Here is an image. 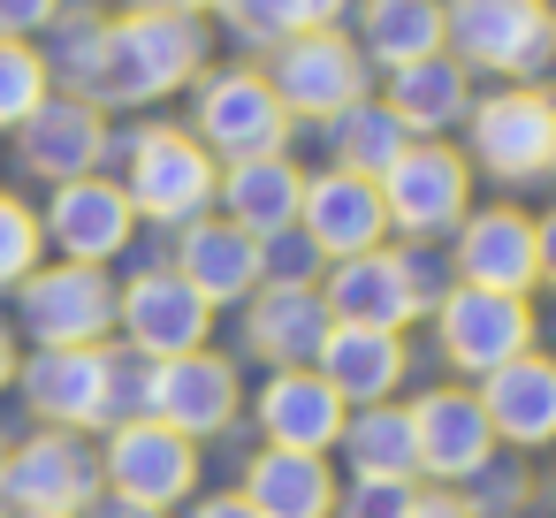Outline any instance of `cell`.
Listing matches in <instances>:
<instances>
[{
    "label": "cell",
    "instance_id": "1",
    "mask_svg": "<svg viewBox=\"0 0 556 518\" xmlns=\"http://www.w3.org/2000/svg\"><path fill=\"white\" fill-rule=\"evenodd\" d=\"M206 70V24L199 16H115L100 39V77H92V108H153L184 85H199Z\"/></svg>",
    "mask_w": 556,
    "mask_h": 518
},
{
    "label": "cell",
    "instance_id": "2",
    "mask_svg": "<svg viewBox=\"0 0 556 518\" xmlns=\"http://www.w3.org/2000/svg\"><path fill=\"white\" fill-rule=\"evenodd\" d=\"M442 54L503 85H541L556 70V9L548 0H442Z\"/></svg>",
    "mask_w": 556,
    "mask_h": 518
},
{
    "label": "cell",
    "instance_id": "3",
    "mask_svg": "<svg viewBox=\"0 0 556 518\" xmlns=\"http://www.w3.org/2000/svg\"><path fill=\"white\" fill-rule=\"evenodd\" d=\"M465 161L495 184H541L556 176V92L541 85H495L465 115Z\"/></svg>",
    "mask_w": 556,
    "mask_h": 518
},
{
    "label": "cell",
    "instance_id": "4",
    "mask_svg": "<svg viewBox=\"0 0 556 518\" xmlns=\"http://www.w3.org/2000/svg\"><path fill=\"white\" fill-rule=\"evenodd\" d=\"M381 214L396 237L412 244H442L457 237V222L472 214V161L450 138H412L396 153V168L381 176Z\"/></svg>",
    "mask_w": 556,
    "mask_h": 518
},
{
    "label": "cell",
    "instance_id": "5",
    "mask_svg": "<svg viewBox=\"0 0 556 518\" xmlns=\"http://www.w3.org/2000/svg\"><path fill=\"white\" fill-rule=\"evenodd\" d=\"M290 115H282V100H275V85L252 70V62H237V70H214V77H199V92H191V138L229 168V161H260V153H290Z\"/></svg>",
    "mask_w": 556,
    "mask_h": 518
},
{
    "label": "cell",
    "instance_id": "6",
    "mask_svg": "<svg viewBox=\"0 0 556 518\" xmlns=\"http://www.w3.org/2000/svg\"><path fill=\"white\" fill-rule=\"evenodd\" d=\"M214 184H222V161H214L191 130L153 123V130L130 138V176H123L130 214H146V222H161V229H184V222H199V214L214 206Z\"/></svg>",
    "mask_w": 556,
    "mask_h": 518
},
{
    "label": "cell",
    "instance_id": "7",
    "mask_svg": "<svg viewBox=\"0 0 556 518\" xmlns=\"http://www.w3.org/2000/svg\"><path fill=\"white\" fill-rule=\"evenodd\" d=\"M260 77L275 85V100H282L290 123H328V115L358 108L366 85H374V70L351 47V31H298V39L267 47V70Z\"/></svg>",
    "mask_w": 556,
    "mask_h": 518
},
{
    "label": "cell",
    "instance_id": "8",
    "mask_svg": "<svg viewBox=\"0 0 556 518\" xmlns=\"http://www.w3.org/2000/svg\"><path fill=\"white\" fill-rule=\"evenodd\" d=\"M434 343H442V358H450L457 374L488 381L495 366H510V358L533 351V298L450 282L442 305H434Z\"/></svg>",
    "mask_w": 556,
    "mask_h": 518
},
{
    "label": "cell",
    "instance_id": "9",
    "mask_svg": "<svg viewBox=\"0 0 556 518\" xmlns=\"http://www.w3.org/2000/svg\"><path fill=\"white\" fill-rule=\"evenodd\" d=\"M100 488L115 503H138V510H176L199 488V442H184L161 419H123V427H108Z\"/></svg>",
    "mask_w": 556,
    "mask_h": 518
},
{
    "label": "cell",
    "instance_id": "10",
    "mask_svg": "<svg viewBox=\"0 0 556 518\" xmlns=\"http://www.w3.org/2000/svg\"><path fill=\"white\" fill-rule=\"evenodd\" d=\"M0 503L9 510H47V518H85L100 503V457L85 450V434L39 427L31 442H16L0 457Z\"/></svg>",
    "mask_w": 556,
    "mask_h": 518
},
{
    "label": "cell",
    "instance_id": "11",
    "mask_svg": "<svg viewBox=\"0 0 556 518\" xmlns=\"http://www.w3.org/2000/svg\"><path fill=\"white\" fill-rule=\"evenodd\" d=\"M24 298V328L39 351H85V343H108L115 336V282L108 267H31L16 282Z\"/></svg>",
    "mask_w": 556,
    "mask_h": 518
},
{
    "label": "cell",
    "instance_id": "12",
    "mask_svg": "<svg viewBox=\"0 0 556 518\" xmlns=\"http://www.w3.org/2000/svg\"><path fill=\"white\" fill-rule=\"evenodd\" d=\"M115 328L138 358H176V351H206L214 336V305L176 275V267H146L115 290Z\"/></svg>",
    "mask_w": 556,
    "mask_h": 518
},
{
    "label": "cell",
    "instance_id": "13",
    "mask_svg": "<svg viewBox=\"0 0 556 518\" xmlns=\"http://www.w3.org/2000/svg\"><path fill=\"white\" fill-rule=\"evenodd\" d=\"M237 412H244V389H237V366H229L222 351H176V358H153L146 419L176 427L184 442H206V434H222Z\"/></svg>",
    "mask_w": 556,
    "mask_h": 518
},
{
    "label": "cell",
    "instance_id": "14",
    "mask_svg": "<svg viewBox=\"0 0 556 518\" xmlns=\"http://www.w3.org/2000/svg\"><path fill=\"white\" fill-rule=\"evenodd\" d=\"M39 229H47V244H54L70 267H108L115 252H130L138 214H130V199H123L115 176H77V184H54Z\"/></svg>",
    "mask_w": 556,
    "mask_h": 518
},
{
    "label": "cell",
    "instance_id": "15",
    "mask_svg": "<svg viewBox=\"0 0 556 518\" xmlns=\"http://www.w3.org/2000/svg\"><path fill=\"white\" fill-rule=\"evenodd\" d=\"M252 419H260V450H298V457H328L336 442H343V419H351V404L313 374V366H282V374H267L260 381V396H252Z\"/></svg>",
    "mask_w": 556,
    "mask_h": 518
},
{
    "label": "cell",
    "instance_id": "16",
    "mask_svg": "<svg viewBox=\"0 0 556 518\" xmlns=\"http://www.w3.org/2000/svg\"><path fill=\"white\" fill-rule=\"evenodd\" d=\"M298 229L313 237V252H320L328 267H336V260H358V252H381V244H389L381 184H366V176H343V168H320V176H305Z\"/></svg>",
    "mask_w": 556,
    "mask_h": 518
},
{
    "label": "cell",
    "instance_id": "17",
    "mask_svg": "<svg viewBox=\"0 0 556 518\" xmlns=\"http://www.w3.org/2000/svg\"><path fill=\"white\" fill-rule=\"evenodd\" d=\"M24 381V404L62 427V434H85V427H108V343H85V351H31L16 366Z\"/></svg>",
    "mask_w": 556,
    "mask_h": 518
},
{
    "label": "cell",
    "instance_id": "18",
    "mask_svg": "<svg viewBox=\"0 0 556 518\" xmlns=\"http://www.w3.org/2000/svg\"><path fill=\"white\" fill-rule=\"evenodd\" d=\"M412 442H419V472H434L442 488H465L495 457V427L472 389H427L412 404Z\"/></svg>",
    "mask_w": 556,
    "mask_h": 518
},
{
    "label": "cell",
    "instance_id": "19",
    "mask_svg": "<svg viewBox=\"0 0 556 518\" xmlns=\"http://www.w3.org/2000/svg\"><path fill=\"white\" fill-rule=\"evenodd\" d=\"M16 153L31 176L47 184H77V176H100L108 161V115L92 100H70V92H47L39 115L16 130Z\"/></svg>",
    "mask_w": 556,
    "mask_h": 518
},
{
    "label": "cell",
    "instance_id": "20",
    "mask_svg": "<svg viewBox=\"0 0 556 518\" xmlns=\"http://www.w3.org/2000/svg\"><path fill=\"white\" fill-rule=\"evenodd\" d=\"M457 282L526 298V290L541 282L533 214H518V206H472V214L457 222Z\"/></svg>",
    "mask_w": 556,
    "mask_h": 518
},
{
    "label": "cell",
    "instance_id": "21",
    "mask_svg": "<svg viewBox=\"0 0 556 518\" xmlns=\"http://www.w3.org/2000/svg\"><path fill=\"white\" fill-rule=\"evenodd\" d=\"M320 282H328L320 305H328L336 328H381V336H404V328L419 320L412 282H404V267H396L389 244H381V252H358V260H336Z\"/></svg>",
    "mask_w": 556,
    "mask_h": 518
},
{
    "label": "cell",
    "instance_id": "22",
    "mask_svg": "<svg viewBox=\"0 0 556 518\" xmlns=\"http://www.w3.org/2000/svg\"><path fill=\"white\" fill-rule=\"evenodd\" d=\"M176 275L222 313V305H244L252 290H260V237H244L237 222H222V214H199V222H184V237H176Z\"/></svg>",
    "mask_w": 556,
    "mask_h": 518
},
{
    "label": "cell",
    "instance_id": "23",
    "mask_svg": "<svg viewBox=\"0 0 556 518\" xmlns=\"http://www.w3.org/2000/svg\"><path fill=\"white\" fill-rule=\"evenodd\" d=\"M472 396H480L495 442H510V450H548L556 442V358L526 351V358L495 366Z\"/></svg>",
    "mask_w": 556,
    "mask_h": 518
},
{
    "label": "cell",
    "instance_id": "24",
    "mask_svg": "<svg viewBox=\"0 0 556 518\" xmlns=\"http://www.w3.org/2000/svg\"><path fill=\"white\" fill-rule=\"evenodd\" d=\"M313 374H320L351 412H366V404H396V389H404V374H412V351H404V336H381V328H328Z\"/></svg>",
    "mask_w": 556,
    "mask_h": 518
},
{
    "label": "cell",
    "instance_id": "25",
    "mask_svg": "<svg viewBox=\"0 0 556 518\" xmlns=\"http://www.w3.org/2000/svg\"><path fill=\"white\" fill-rule=\"evenodd\" d=\"M381 108L404 123V138H450V130L472 115V70H465V62H450V54L404 62V70H389Z\"/></svg>",
    "mask_w": 556,
    "mask_h": 518
},
{
    "label": "cell",
    "instance_id": "26",
    "mask_svg": "<svg viewBox=\"0 0 556 518\" xmlns=\"http://www.w3.org/2000/svg\"><path fill=\"white\" fill-rule=\"evenodd\" d=\"M222 222H237L244 237H275V229H298V199H305V168L290 153H260V161H229L222 184Z\"/></svg>",
    "mask_w": 556,
    "mask_h": 518
},
{
    "label": "cell",
    "instance_id": "27",
    "mask_svg": "<svg viewBox=\"0 0 556 518\" xmlns=\"http://www.w3.org/2000/svg\"><path fill=\"white\" fill-rule=\"evenodd\" d=\"M328 305H320V290H252L244 298V343H252V358L260 366H313L320 358V343H328Z\"/></svg>",
    "mask_w": 556,
    "mask_h": 518
},
{
    "label": "cell",
    "instance_id": "28",
    "mask_svg": "<svg viewBox=\"0 0 556 518\" xmlns=\"http://www.w3.org/2000/svg\"><path fill=\"white\" fill-rule=\"evenodd\" d=\"M237 495L260 518H336V472H328V457H298V450H260L244 465Z\"/></svg>",
    "mask_w": 556,
    "mask_h": 518
},
{
    "label": "cell",
    "instance_id": "29",
    "mask_svg": "<svg viewBox=\"0 0 556 518\" xmlns=\"http://www.w3.org/2000/svg\"><path fill=\"white\" fill-rule=\"evenodd\" d=\"M351 47L366 54V70H404L442 54V0H351Z\"/></svg>",
    "mask_w": 556,
    "mask_h": 518
},
{
    "label": "cell",
    "instance_id": "30",
    "mask_svg": "<svg viewBox=\"0 0 556 518\" xmlns=\"http://www.w3.org/2000/svg\"><path fill=\"white\" fill-rule=\"evenodd\" d=\"M343 465L358 480H419V442H412V404H366L343 419Z\"/></svg>",
    "mask_w": 556,
    "mask_h": 518
},
{
    "label": "cell",
    "instance_id": "31",
    "mask_svg": "<svg viewBox=\"0 0 556 518\" xmlns=\"http://www.w3.org/2000/svg\"><path fill=\"white\" fill-rule=\"evenodd\" d=\"M320 130H328V168H343V176H366V184H381V176L396 168V153L412 146V138H404V123H396V115H389L374 92H366L358 108L328 115Z\"/></svg>",
    "mask_w": 556,
    "mask_h": 518
},
{
    "label": "cell",
    "instance_id": "32",
    "mask_svg": "<svg viewBox=\"0 0 556 518\" xmlns=\"http://www.w3.org/2000/svg\"><path fill=\"white\" fill-rule=\"evenodd\" d=\"M222 16H229V31L244 47H282L298 31H343L351 0H229Z\"/></svg>",
    "mask_w": 556,
    "mask_h": 518
},
{
    "label": "cell",
    "instance_id": "33",
    "mask_svg": "<svg viewBox=\"0 0 556 518\" xmlns=\"http://www.w3.org/2000/svg\"><path fill=\"white\" fill-rule=\"evenodd\" d=\"M47 92H54V77H47L39 47L31 39H0V130H24Z\"/></svg>",
    "mask_w": 556,
    "mask_h": 518
},
{
    "label": "cell",
    "instance_id": "34",
    "mask_svg": "<svg viewBox=\"0 0 556 518\" xmlns=\"http://www.w3.org/2000/svg\"><path fill=\"white\" fill-rule=\"evenodd\" d=\"M320 275H328V260L313 252L305 229L260 237V290H320Z\"/></svg>",
    "mask_w": 556,
    "mask_h": 518
},
{
    "label": "cell",
    "instance_id": "35",
    "mask_svg": "<svg viewBox=\"0 0 556 518\" xmlns=\"http://www.w3.org/2000/svg\"><path fill=\"white\" fill-rule=\"evenodd\" d=\"M39 252H47L39 214H31L16 191H0V290H16V282L39 267Z\"/></svg>",
    "mask_w": 556,
    "mask_h": 518
},
{
    "label": "cell",
    "instance_id": "36",
    "mask_svg": "<svg viewBox=\"0 0 556 518\" xmlns=\"http://www.w3.org/2000/svg\"><path fill=\"white\" fill-rule=\"evenodd\" d=\"M146 389H153V358H138L130 343H108V427L146 419Z\"/></svg>",
    "mask_w": 556,
    "mask_h": 518
},
{
    "label": "cell",
    "instance_id": "37",
    "mask_svg": "<svg viewBox=\"0 0 556 518\" xmlns=\"http://www.w3.org/2000/svg\"><path fill=\"white\" fill-rule=\"evenodd\" d=\"M412 480H351L336 488V518H412Z\"/></svg>",
    "mask_w": 556,
    "mask_h": 518
},
{
    "label": "cell",
    "instance_id": "38",
    "mask_svg": "<svg viewBox=\"0 0 556 518\" xmlns=\"http://www.w3.org/2000/svg\"><path fill=\"white\" fill-rule=\"evenodd\" d=\"M62 16V0H0V39H39Z\"/></svg>",
    "mask_w": 556,
    "mask_h": 518
},
{
    "label": "cell",
    "instance_id": "39",
    "mask_svg": "<svg viewBox=\"0 0 556 518\" xmlns=\"http://www.w3.org/2000/svg\"><path fill=\"white\" fill-rule=\"evenodd\" d=\"M412 518H472V510H465L450 488H419V495H412Z\"/></svg>",
    "mask_w": 556,
    "mask_h": 518
},
{
    "label": "cell",
    "instance_id": "40",
    "mask_svg": "<svg viewBox=\"0 0 556 518\" xmlns=\"http://www.w3.org/2000/svg\"><path fill=\"white\" fill-rule=\"evenodd\" d=\"M533 252H541V282H556V206L533 222Z\"/></svg>",
    "mask_w": 556,
    "mask_h": 518
},
{
    "label": "cell",
    "instance_id": "41",
    "mask_svg": "<svg viewBox=\"0 0 556 518\" xmlns=\"http://www.w3.org/2000/svg\"><path fill=\"white\" fill-rule=\"evenodd\" d=\"M191 518H260V510H252V503H244V495L229 488V495H206V503H199Z\"/></svg>",
    "mask_w": 556,
    "mask_h": 518
},
{
    "label": "cell",
    "instance_id": "42",
    "mask_svg": "<svg viewBox=\"0 0 556 518\" xmlns=\"http://www.w3.org/2000/svg\"><path fill=\"white\" fill-rule=\"evenodd\" d=\"M130 9H138V16H206L199 0H130Z\"/></svg>",
    "mask_w": 556,
    "mask_h": 518
},
{
    "label": "cell",
    "instance_id": "43",
    "mask_svg": "<svg viewBox=\"0 0 556 518\" xmlns=\"http://www.w3.org/2000/svg\"><path fill=\"white\" fill-rule=\"evenodd\" d=\"M9 381H16V336L0 328V389H9Z\"/></svg>",
    "mask_w": 556,
    "mask_h": 518
},
{
    "label": "cell",
    "instance_id": "44",
    "mask_svg": "<svg viewBox=\"0 0 556 518\" xmlns=\"http://www.w3.org/2000/svg\"><path fill=\"white\" fill-rule=\"evenodd\" d=\"M108 518H161V510H138V503H108Z\"/></svg>",
    "mask_w": 556,
    "mask_h": 518
},
{
    "label": "cell",
    "instance_id": "45",
    "mask_svg": "<svg viewBox=\"0 0 556 518\" xmlns=\"http://www.w3.org/2000/svg\"><path fill=\"white\" fill-rule=\"evenodd\" d=\"M199 9H229V0H199Z\"/></svg>",
    "mask_w": 556,
    "mask_h": 518
},
{
    "label": "cell",
    "instance_id": "46",
    "mask_svg": "<svg viewBox=\"0 0 556 518\" xmlns=\"http://www.w3.org/2000/svg\"><path fill=\"white\" fill-rule=\"evenodd\" d=\"M16 518H47V510H16Z\"/></svg>",
    "mask_w": 556,
    "mask_h": 518
},
{
    "label": "cell",
    "instance_id": "47",
    "mask_svg": "<svg viewBox=\"0 0 556 518\" xmlns=\"http://www.w3.org/2000/svg\"><path fill=\"white\" fill-rule=\"evenodd\" d=\"M0 518H16V510H9V503H0Z\"/></svg>",
    "mask_w": 556,
    "mask_h": 518
},
{
    "label": "cell",
    "instance_id": "48",
    "mask_svg": "<svg viewBox=\"0 0 556 518\" xmlns=\"http://www.w3.org/2000/svg\"><path fill=\"white\" fill-rule=\"evenodd\" d=\"M0 457H9V450H0Z\"/></svg>",
    "mask_w": 556,
    "mask_h": 518
}]
</instances>
